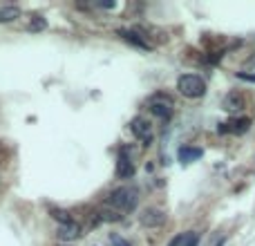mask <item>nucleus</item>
Listing matches in <instances>:
<instances>
[{
	"mask_svg": "<svg viewBox=\"0 0 255 246\" xmlns=\"http://www.w3.org/2000/svg\"><path fill=\"white\" fill-rule=\"evenodd\" d=\"M45 27H47V20H45L43 16H34V18L29 20V25H27L29 32H40V29H45Z\"/></svg>",
	"mask_w": 255,
	"mask_h": 246,
	"instance_id": "obj_15",
	"label": "nucleus"
},
{
	"mask_svg": "<svg viewBox=\"0 0 255 246\" xmlns=\"http://www.w3.org/2000/svg\"><path fill=\"white\" fill-rule=\"evenodd\" d=\"M20 7L18 5H5V7H0V25H5V23H14V20L20 18Z\"/></svg>",
	"mask_w": 255,
	"mask_h": 246,
	"instance_id": "obj_9",
	"label": "nucleus"
},
{
	"mask_svg": "<svg viewBox=\"0 0 255 246\" xmlns=\"http://www.w3.org/2000/svg\"><path fill=\"white\" fill-rule=\"evenodd\" d=\"M83 228L78 226L76 222H70L65 224V226H58V240L61 242H76L78 237H81Z\"/></svg>",
	"mask_w": 255,
	"mask_h": 246,
	"instance_id": "obj_6",
	"label": "nucleus"
},
{
	"mask_svg": "<svg viewBox=\"0 0 255 246\" xmlns=\"http://www.w3.org/2000/svg\"><path fill=\"white\" fill-rule=\"evenodd\" d=\"M139 222L144 224L146 228H159L166 224V215H164V211H159V208H146L139 215Z\"/></svg>",
	"mask_w": 255,
	"mask_h": 246,
	"instance_id": "obj_5",
	"label": "nucleus"
},
{
	"mask_svg": "<svg viewBox=\"0 0 255 246\" xmlns=\"http://www.w3.org/2000/svg\"><path fill=\"white\" fill-rule=\"evenodd\" d=\"M52 217L56 219V222H61V226H65V224H70L72 222V217H70V212H65V211H61V208H52Z\"/></svg>",
	"mask_w": 255,
	"mask_h": 246,
	"instance_id": "obj_14",
	"label": "nucleus"
},
{
	"mask_svg": "<svg viewBox=\"0 0 255 246\" xmlns=\"http://www.w3.org/2000/svg\"><path fill=\"white\" fill-rule=\"evenodd\" d=\"M177 92L186 99H202L206 94V81L199 74H182L177 78Z\"/></svg>",
	"mask_w": 255,
	"mask_h": 246,
	"instance_id": "obj_2",
	"label": "nucleus"
},
{
	"mask_svg": "<svg viewBox=\"0 0 255 246\" xmlns=\"http://www.w3.org/2000/svg\"><path fill=\"white\" fill-rule=\"evenodd\" d=\"M199 244V233L190 231V233H183V242L182 246H197Z\"/></svg>",
	"mask_w": 255,
	"mask_h": 246,
	"instance_id": "obj_16",
	"label": "nucleus"
},
{
	"mask_svg": "<svg viewBox=\"0 0 255 246\" xmlns=\"http://www.w3.org/2000/svg\"><path fill=\"white\" fill-rule=\"evenodd\" d=\"M137 202H139V190L132 188V186H121V188H114L108 195V206L116 208V211L123 212V215L135 211Z\"/></svg>",
	"mask_w": 255,
	"mask_h": 246,
	"instance_id": "obj_1",
	"label": "nucleus"
},
{
	"mask_svg": "<svg viewBox=\"0 0 255 246\" xmlns=\"http://www.w3.org/2000/svg\"><path fill=\"white\" fill-rule=\"evenodd\" d=\"M110 242H112V246H132L130 242L125 240V237L116 235V233H114V235H110Z\"/></svg>",
	"mask_w": 255,
	"mask_h": 246,
	"instance_id": "obj_17",
	"label": "nucleus"
},
{
	"mask_svg": "<svg viewBox=\"0 0 255 246\" xmlns=\"http://www.w3.org/2000/svg\"><path fill=\"white\" fill-rule=\"evenodd\" d=\"M135 175V166L128 157H119V164H116V177L119 179H128Z\"/></svg>",
	"mask_w": 255,
	"mask_h": 246,
	"instance_id": "obj_12",
	"label": "nucleus"
},
{
	"mask_svg": "<svg viewBox=\"0 0 255 246\" xmlns=\"http://www.w3.org/2000/svg\"><path fill=\"white\" fill-rule=\"evenodd\" d=\"M224 110L226 112H242L244 110V105H246V101H244V97H242L240 92H228L226 97H224Z\"/></svg>",
	"mask_w": 255,
	"mask_h": 246,
	"instance_id": "obj_7",
	"label": "nucleus"
},
{
	"mask_svg": "<svg viewBox=\"0 0 255 246\" xmlns=\"http://www.w3.org/2000/svg\"><path fill=\"white\" fill-rule=\"evenodd\" d=\"M237 78H242V81H249V83H255V74H244V72H237Z\"/></svg>",
	"mask_w": 255,
	"mask_h": 246,
	"instance_id": "obj_18",
	"label": "nucleus"
},
{
	"mask_svg": "<svg viewBox=\"0 0 255 246\" xmlns=\"http://www.w3.org/2000/svg\"><path fill=\"white\" fill-rule=\"evenodd\" d=\"M116 34H119L121 38L125 40V43L135 45V47H139V49H150V45L144 40V36H141L139 32H135V29H119Z\"/></svg>",
	"mask_w": 255,
	"mask_h": 246,
	"instance_id": "obj_8",
	"label": "nucleus"
},
{
	"mask_svg": "<svg viewBox=\"0 0 255 246\" xmlns=\"http://www.w3.org/2000/svg\"><path fill=\"white\" fill-rule=\"evenodd\" d=\"M226 130L233 132V135H244L246 130L251 128V119L249 116H240V119H233L231 123H226ZM226 130H221V132H226Z\"/></svg>",
	"mask_w": 255,
	"mask_h": 246,
	"instance_id": "obj_10",
	"label": "nucleus"
},
{
	"mask_svg": "<svg viewBox=\"0 0 255 246\" xmlns=\"http://www.w3.org/2000/svg\"><path fill=\"white\" fill-rule=\"evenodd\" d=\"M177 157H179V161H183V164H190V161H195V159H199V157H202V148L183 145V148H179Z\"/></svg>",
	"mask_w": 255,
	"mask_h": 246,
	"instance_id": "obj_11",
	"label": "nucleus"
},
{
	"mask_svg": "<svg viewBox=\"0 0 255 246\" xmlns=\"http://www.w3.org/2000/svg\"><path fill=\"white\" fill-rule=\"evenodd\" d=\"M130 130H132V135H135L144 145H150V143H152V137H154V135H152V126H150L146 119H135V121L130 123Z\"/></svg>",
	"mask_w": 255,
	"mask_h": 246,
	"instance_id": "obj_4",
	"label": "nucleus"
},
{
	"mask_svg": "<svg viewBox=\"0 0 255 246\" xmlns=\"http://www.w3.org/2000/svg\"><path fill=\"white\" fill-rule=\"evenodd\" d=\"M97 215L101 222H121V219H123V212H119L116 208L108 206V204H106V208H101V211L97 212Z\"/></svg>",
	"mask_w": 255,
	"mask_h": 246,
	"instance_id": "obj_13",
	"label": "nucleus"
},
{
	"mask_svg": "<svg viewBox=\"0 0 255 246\" xmlns=\"http://www.w3.org/2000/svg\"><path fill=\"white\" fill-rule=\"evenodd\" d=\"M148 105H150V110H152V114L161 121H168L170 116H173V101H170L168 97H164V94L152 97Z\"/></svg>",
	"mask_w": 255,
	"mask_h": 246,
	"instance_id": "obj_3",
	"label": "nucleus"
}]
</instances>
